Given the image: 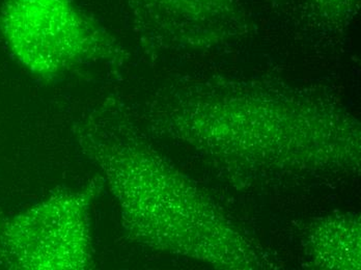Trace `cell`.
Instances as JSON below:
<instances>
[{"label":"cell","instance_id":"cell-1","mask_svg":"<svg viewBox=\"0 0 361 270\" xmlns=\"http://www.w3.org/2000/svg\"><path fill=\"white\" fill-rule=\"evenodd\" d=\"M87 17L74 0H4L0 30L24 65L43 71L52 67V51L92 35Z\"/></svg>","mask_w":361,"mask_h":270}]
</instances>
